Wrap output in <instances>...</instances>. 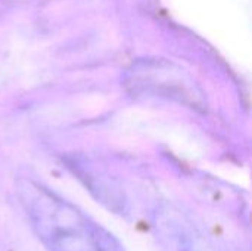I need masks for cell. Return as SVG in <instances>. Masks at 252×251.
I'll return each mask as SVG.
<instances>
[{"mask_svg":"<svg viewBox=\"0 0 252 251\" xmlns=\"http://www.w3.org/2000/svg\"><path fill=\"white\" fill-rule=\"evenodd\" d=\"M19 195L31 228L47 251H124L109 231L47 189L24 182Z\"/></svg>","mask_w":252,"mask_h":251,"instance_id":"6da1fadb","label":"cell"},{"mask_svg":"<svg viewBox=\"0 0 252 251\" xmlns=\"http://www.w3.org/2000/svg\"><path fill=\"white\" fill-rule=\"evenodd\" d=\"M154 234L161 251H217L202 231L173 209L157 213Z\"/></svg>","mask_w":252,"mask_h":251,"instance_id":"7a4b0ae2","label":"cell"}]
</instances>
